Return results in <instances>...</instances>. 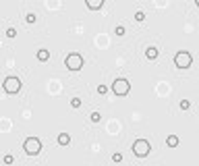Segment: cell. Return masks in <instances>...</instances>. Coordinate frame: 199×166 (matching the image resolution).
Returning a JSON list of instances; mask_svg holds the SVG:
<instances>
[{
    "label": "cell",
    "mask_w": 199,
    "mask_h": 166,
    "mask_svg": "<svg viewBox=\"0 0 199 166\" xmlns=\"http://www.w3.org/2000/svg\"><path fill=\"white\" fill-rule=\"evenodd\" d=\"M23 149H25L27 156H37L39 149H42V141H39L37 137H27L25 143H23Z\"/></svg>",
    "instance_id": "obj_1"
},
{
    "label": "cell",
    "mask_w": 199,
    "mask_h": 166,
    "mask_svg": "<svg viewBox=\"0 0 199 166\" xmlns=\"http://www.w3.org/2000/svg\"><path fill=\"white\" fill-rule=\"evenodd\" d=\"M149 152H151V146H149L147 139H137V141L133 143V154H135L137 158H145V156H149Z\"/></svg>",
    "instance_id": "obj_2"
},
{
    "label": "cell",
    "mask_w": 199,
    "mask_h": 166,
    "mask_svg": "<svg viewBox=\"0 0 199 166\" xmlns=\"http://www.w3.org/2000/svg\"><path fill=\"white\" fill-rule=\"evenodd\" d=\"M64 64H67L69 71H79L83 67V56L77 54V52H71V54L64 58Z\"/></svg>",
    "instance_id": "obj_3"
},
{
    "label": "cell",
    "mask_w": 199,
    "mask_h": 166,
    "mask_svg": "<svg viewBox=\"0 0 199 166\" xmlns=\"http://www.w3.org/2000/svg\"><path fill=\"white\" fill-rule=\"evenodd\" d=\"M191 62H193V56L189 54L187 50H181V52H176V56H174V64L179 69H189Z\"/></svg>",
    "instance_id": "obj_4"
},
{
    "label": "cell",
    "mask_w": 199,
    "mask_h": 166,
    "mask_svg": "<svg viewBox=\"0 0 199 166\" xmlns=\"http://www.w3.org/2000/svg\"><path fill=\"white\" fill-rule=\"evenodd\" d=\"M110 89L116 93V96H127L131 92V83H129L127 79H114V83H112Z\"/></svg>",
    "instance_id": "obj_5"
},
{
    "label": "cell",
    "mask_w": 199,
    "mask_h": 166,
    "mask_svg": "<svg viewBox=\"0 0 199 166\" xmlns=\"http://www.w3.org/2000/svg\"><path fill=\"white\" fill-rule=\"evenodd\" d=\"M2 85H4V92L6 93H17L21 89V79L19 77H6Z\"/></svg>",
    "instance_id": "obj_6"
},
{
    "label": "cell",
    "mask_w": 199,
    "mask_h": 166,
    "mask_svg": "<svg viewBox=\"0 0 199 166\" xmlns=\"http://www.w3.org/2000/svg\"><path fill=\"white\" fill-rule=\"evenodd\" d=\"M85 4H87V8H91V11H98V8L104 6V0H87Z\"/></svg>",
    "instance_id": "obj_7"
},
{
    "label": "cell",
    "mask_w": 199,
    "mask_h": 166,
    "mask_svg": "<svg viewBox=\"0 0 199 166\" xmlns=\"http://www.w3.org/2000/svg\"><path fill=\"white\" fill-rule=\"evenodd\" d=\"M145 56H147V60H156V58H158V48L149 46V48L145 50Z\"/></svg>",
    "instance_id": "obj_8"
},
{
    "label": "cell",
    "mask_w": 199,
    "mask_h": 166,
    "mask_svg": "<svg viewBox=\"0 0 199 166\" xmlns=\"http://www.w3.org/2000/svg\"><path fill=\"white\" fill-rule=\"evenodd\" d=\"M58 143H60V146H69V143H71V135H69V133H60V135H58Z\"/></svg>",
    "instance_id": "obj_9"
},
{
    "label": "cell",
    "mask_w": 199,
    "mask_h": 166,
    "mask_svg": "<svg viewBox=\"0 0 199 166\" xmlns=\"http://www.w3.org/2000/svg\"><path fill=\"white\" fill-rule=\"evenodd\" d=\"M166 146H168V148H176V146H179V137H176V135H168V137H166Z\"/></svg>",
    "instance_id": "obj_10"
},
{
    "label": "cell",
    "mask_w": 199,
    "mask_h": 166,
    "mask_svg": "<svg viewBox=\"0 0 199 166\" xmlns=\"http://www.w3.org/2000/svg\"><path fill=\"white\" fill-rule=\"evenodd\" d=\"M48 58H50V52H48V50H44V48L37 50V60H39V62H46Z\"/></svg>",
    "instance_id": "obj_11"
},
{
    "label": "cell",
    "mask_w": 199,
    "mask_h": 166,
    "mask_svg": "<svg viewBox=\"0 0 199 166\" xmlns=\"http://www.w3.org/2000/svg\"><path fill=\"white\" fill-rule=\"evenodd\" d=\"M112 162H116V164L123 162V154H120V152H114V154H112Z\"/></svg>",
    "instance_id": "obj_12"
},
{
    "label": "cell",
    "mask_w": 199,
    "mask_h": 166,
    "mask_svg": "<svg viewBox=\"0 0 199 166\" xmlns=\"http://www.w3.org/2000/svg\"><path fill=\"white\" fill-rule=\"evenodd\" d=\"M89 118H91V123H100V118H102V116H100V112H91Z\"/></svg>",
    "instance_id": "obj_13"
},
{
    "label": "cell",
    "mask_w": 199,
    "mask_h": 166,
    "mask_svg": "<svg viewBox=\"0 0 199 166\" xmlns=\"http://www.w3.org/2000/svg\"><path fill=\"white\" fill-rule=\"evenodd\" d=\"M15 36H17V29H15V27H8V29H6V37H11V39H13Z\"/></svg>",
    "instance_id": "obj_14"
},
{
    "label": "cell",
    "mask_w": 199,
    "mask_h": 166,
    "mask_svg": "<svg viewBox=\"0 0 199 166\" xmlns=\"http://www.w3.org/2000/svg\"><path fill=\"white\" fill-rule=\"evenodd\" d=\"M191 108V102L189 100H181V110H189Z\"/></svg>",
    "instance_id": "obj_15"
},
{
    "label": "cell",
    "mask_w": 199,
    "mask_h": 166,
    "mask_svg": "<svg viewBox=\"0 0 199 166\" xmlns=\"http://www.w3.org/2000/svg\"><path fill=\"white\" fill-rule=\"evenodd\" d=\"M25 21H27V23L31 25V23H36V21H37V17H36V15H33V13H29V15L25 17Z\"/></svg>",
    "instance_id": "obj_16"
},
{
    "label": "cell",
    "mask_w": 199,
    "mask_h": 166,
    "mask_svg": "<svg viewBox=\"0 0 199 166\" xmlns=\"http://www.w3.org/2000/svg\"><path fill=\"white\" fill-rule=\"evenodd\" d=\"M98 93H100V96L108 93V85H98Z\"/></svg>",
    "instance_id": "obj_17"
},
{
    "label": "cell",
    "mask_w": 199,
    "mask_h": 166,
    "mask_svg": "<svg viewBox=\"0 0 199 166\" xmlns=\"http://www.w3.org/2000/svg\"><path fill=\"white\" fill-rule=\"evenodd\" d=\"M143 19H145V13H143V11H139V13H135V21H139V23H141Z\"/></svg>",
    "instance_id": "obj_18"
},
{
    "label": "cell",
    "mask_w": 199,
    "mask_h": 166,
    "mask_svg": "<svg viewBox=\"0 0 199 166\" xmlns=\"http://www.w3.org/2000/svg\"><path fill=\"white\" fill-rule=\"evenodd\" d=\"M71 106H73V108H79V106H81V100H79V98H73V100H71Z\"/></svg>",
    "instance_id": "obj_19"
},
{
    "label": "cell",
    "mask_w": 199,
    "mask_h": 166,
    "mask_svg": "<svg viewBox=\"0 0 199 166\" xmlns=\"http://www.w3.org/2000/svg\"><path fill=\"white\" fill-rule=\"evenodd\" d=\"M114 33H116V36H125V27H123V25H118V27L114 29Z\"/></svg>",
    "instance_id": "obj_20"
},
{
    "label": "cell",
    "mask_w": 199,
    "mask_h": 166,
    "mask_svg": "<svg viewBox=\"0 0 199 166\" xmlns=\"http://www.w3.org/2000/svg\"><path fill=\"white\" fill-rule=\"evenodd\" d=\"M4 164H13V156H11V154L4 156Z\"/></svg>",
    "instance_id": "obj_21"
},
{
    "label": "cell",
    "mask_w": 199,
    "mask_h": 166,
    "mask_svg": "<svg viewBox=\"0 0 199 166\" xmlns=\"http://www.w3.org/2000/svg\"><path fill=\"white\" fill-rule=\"evenodd\" d=\"M197 6H199V2H197Z\"/></svg>",
    "instance_id": "obj_22"
}]
</instances>
